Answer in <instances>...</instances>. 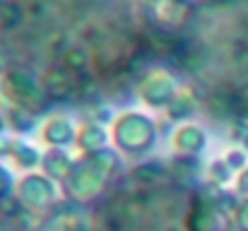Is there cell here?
<instances>
[{
	"label": "cell",
	"instance_id": "cell-1",
	"mask_svg": "<svg viewBox=\"0 0 248 231\" xmlns=\"http://www.w3.org/2000/svg\"><path fill=\"white\" fill-rule=\"evenodd\" d=\"M121 171V156L118 150H101L96 154H87L80 156L70 171V176L61 183L63 193L68 200L87 205L92 200H96L106 185L111 183V178Z\"/></svg>",
	"mask_w": 248,
	"mask_h": 231
},
{
	"label": "cell",
	"instance_id": "cell-2",
	"mask_svg": "<svg viewBox=\"0 0 248 231\" xmlns=\"http://www.w3.org/2000/svg\"><path fill=\"white\" fill-rule=\"evenodd\" d=\"M157 138H159L157 123L140 111L118 113V118H113L111 123V140L116 150L128 156L150 154L157 145Z\"/></svg>",
	"mask_w": 248,
	"mask_h": 231
},
{
	"label": "cell",
	"instance_id": "cell-3",
	"mask_svg": "<svg viewBox=\"0 0 248 231\" xmlns=\"http://www.w3.org/2000/svg\"><path fill=\"white\" fill-rule=\"evenodd\" d=\"M2 94H5V101L7 104H15V106H22V108H29L31 113H41L51 106L48 96L44 94L41 89V82L31 73L22 70V68H10L5 75H2Z\"/></svg>",
	"mask_w": 248,
	"mask_h": 231
},
{
	"label": "cell",
	"instance_id": "cell-4",
	"mask_svg": "<svg viewBox=\"0 0 248 231\" xmlns=\"http://www.w3.org/2000/svg\"><path fill=\"white\" fill-rule=\"evenodd\" d=\"M12 195L29 215H46L58 202V185L41 171H27L15 183Z\"/></svg>",
	"mask_w": 248,
	"mask_h": 231
},
{
	"label": "cell",
	"instance_id": "cell-5",
	"mask_svg": "<svg viewBox=\"0 0 248 231\" xmlns=\"http://www.w3.org/2000/svg\"><path fill=\"white\" fill-rule=\"evenodd\" d=\"M176 92H178L176 79L164 70H152L138 82V96L152 108H166Z\"/></svg>",
	"mask_w": 248,
	"mask_h": 231
},
{
	"label": "cell",
	"instance_id": "cell-6",
	"mask_svg": "<svg viewBox=\"0 0 248 231\" xmlns=\"http://www.w3.org/2000/svg\"><path fill=\"white\" fill-rule=\"evenodd\" d=\"M222 217V207L215 195H207L205 190L193 198V207L188 210V231H222L217 227V219Z\"/></svg>",
	"mask_w": 248,
	"mask_h": 231
},
{
	"label": "cell",
	"instance_id": "cell-7",
	"mask_svg": "<svg viewBox=\"0 0 248 231\" xmlns=\"http://www.w3.org/2000/svg\"><path fill=\"white\" fill-rule=\"evenodd\" d=\"M41 89L44 94L48 96L51 104L56 101H70L73 96H78V84H80V77H75L70 70H61L58 65L48 68L44 75H41Z\"/></svg>",
	"mask_w": 248,
	"mask_h": 231
},
{
	"label": "cell",
	"instance_id": "cell-8",
	"mask_svg": "<svg viewBox=\"0 0 248 231\" xmlns=\"http://www.w3.org/2000/svg\"><path fill=\"white\" fill-rule=\"evenodd\" d=\"M75 135H78V125L65 113H51L41 123V130H39V138L46 147H65L68 150L75 145Z\"/></svg>",
	"mask_w": 248,
	"mask_h": 231
},
{
	"label": "cell",
	"instance_id": "cell-9",
	"mask_svg": "<svg viewBox=\"0 0 248 231\" xmlns=\"http://www.w3.org/2000/svg\"><path fill=\"white\" fill-rule=\"evenodd\" d=\"M205 142H207L205 130L193 123H181L171 133V147L178 156H198L205 150Z\"/></svg>",
	"mask_w": 248,
	"mask_h": 231
},
{
	"label": "cell",
	"instance_id": "cell-10",
	"mask_svg": "<svg viewBox=\"0 0 248 231\" xmlns=\"http://www.w3.org/2000/svg\"><path fill=\"white\" fill-rule=\"evenodd\" d=\"M75 156L68 152L65 147H46V152L41 154V173H46L51 181H56V183H63L68 176H70V171H73V166H75Z\"/></svg>",
	"mask_w": 248,
	"mask_h": 231
},
{
	"label": "cell",
	"instance_id": "cell-11",
	"mask_svg": "<svg viewBox=\"0 0 248 231\" xmlns=\"http://www.w3.org/2000/svg\"><path fill=\"white\" fill-rule=\"evenodd\" d=\"M108 145V133L101 123L96 121H84L78 125V135H75V147L80 156H87V154H96L101 150H106Z\"/></svg>",
	"mask_w": 248,
	"mask_h": 231
},
{
	"label": "cell",
	"instance_id": "cell-12",
	"mask_svg": "<svg viewBox=\"0 0 248 231\" xmlns=\"http://www.w3.org/2000/svg\"><path fill=\"white\" fill-rule=\"evenodd\" d=\"M195 111H198V96L190 89H178L164 108L166 118L171 123H186L190 116H195Z\"/></svg>",
	"mask_w": 248,
	"mask_h": 231
},
{
	"label": "cell",
	"instance_id": "cell-13",
	"mask_svg": "<svg viewBox=\"0 0 248 231\" xmlns=\"http://www.w3.org/2000/svg\"><path fill=\"white\" fill-rule=\"evenodd\" d=\"M12 164H15V169H19V171H36L39 166H41V152L34 147V145H29V142H24V140H17L15 138V142H12V150H10V156H7Z\"/></svg>",
	"mask_w": 248,
	"mask_h": 231
},
{
	"label": "cell",
	"instance_id": "cell-14",
	"mask_svg": "<svg viewBox=\"0 0 248 231\" xmlns=\"http://www.w3.org/2000/svg\"><path fill=\"white\" fill-rule=\"evenodd\" d=\"M5 118H7V130H12L15 135H27L36 128V113L7 101H5Z\"/></svg>",
	"mask_w": 248,
	"mask_h": 231
},
{
	"label": "cell",
	"instance_id": "cell-15",
	"mask_svg": "<svg viewBox=\"0 0 248 231\" xmlns=\"http://www.w3.org/2000/svg\"><path fill=\"white\" fill-rule=\"evenodd\" d=\"M135 181L145 183V185H155L157 181H162L169 176V169H164L162 164H155V161H147V164H140L135 171H133Z\"/></svg>",
	"mask_w": 248,
	"mask_h": 231
},
{
	"label": "cell",
	"instance_id": "cell-16",
	"mask_svg": "<svg viewBox=\"0 0 248 231\" xmlns=\"http://www.w3.org/2000/svg\"><path fill=\"white\" fill-rule=\"evenodd\" d=\"M87 65H89V58H87V53H84V51L73 48V51H68V53H65L63 68H65V70H70L73 75H80Z\"/></svg>",
	"mask_w": 248,
	"mask_h": 231
},
{
	"label": "cell",
	"instance_id": "cell-17",
	"mask_svg": "<svg viewBox=\"0 0 248 231\" xmlns=\"http://www.w3.org/2000/svg\"><path fill=\"white\" fill-rule=\"evenodd\" d=\"M15 183H17V181L12 178L10 169H5V166L0 164V200H10V198H12Z\"/></svg>",
	"mask_w": 248,
	"mask_h": 231
},
{
	"label": "cell",
	"instance_id": "cell-18",
	"mask_svg": "<svg viewBox=\"0 0 248 231\" xmlns=\"http://www.w3.org/2000/svg\"><path fill=\"white\" fill-rule=\"evenodd\" d=\"M229 164L227 161H215V164H210V178L215 181V183H227L229 181Z\"/></svg>",
	"mask_w": 248,
	"mask_h": 231
},
{
	"label": "cell",
	"instance_id": "cell-19",
	"mask_svg": "<svg viewBox=\"0 0 248 231\" xmlns=\"http://www.w3.org/2000/svg\"><path fill=\"white\" fill-rule=\"evenodd\" d=\"M92 121H96V123H101V125H104V123H113V121H111V111H108V106H101V108L96 106Z\"/></svg>",
	"mask_w": 248,
	"mask_h": 231
},
{
	"label": "cell",
	"instance_id": "cell-20",
	"mask_svg": "<svg viewBox=\"0 0 248 231\" xmlns=\"http://www.w3.org/2000/svg\"><path fill=\"white\" fill-rule=\"evenodd\" d=\"M12 142H15V138H10L7 133H5V135H0V159L10 156V150H12Z\"/></svg>",
	"mask_w": 248,
	"mask_h": 231
},
{
	"label": "cell",
	"instance_id": "cell-21",
	"mask_svg": "<svg viewBox=\"0 0 248 231\" xmlns=\"http://www.w3.org/2000/svg\"><path fill=\"white\" fill-rule=\"evenodd\" d=\"M241 161H244L241 152H229V156H227V164H229V169H232V166H239Z\"/></svg>",
	"mask_w": 248,
	"mask_h": 231
},
{
	"label": "cell",
	"instance_id": "cell-22",
	"mask_svg": "<svg viewBox=\"0 0 248 231\" xmlns=\"http://www.w3.org/2000/svg\"><path fill=\"white\" fill-rule=\"evenodd\" d=\"M7 133V118H5V111L0 108V135Z\"/></svg>",
	"mask_w": 248,
	"mask_h": 231
}]
</instances>
